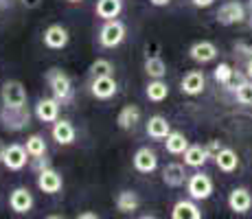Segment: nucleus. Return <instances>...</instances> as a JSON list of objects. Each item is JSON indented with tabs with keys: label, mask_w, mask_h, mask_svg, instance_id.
<instances>
[{
	"label": "nucleus",
	"mask_w": 252,
	"mask_h": 219,
	"mask_svg": "<svg viewBox=\"0 0 252 219\" xmlns=\"http://www.w3.org/2000/svg\"><path fill=\"white\" fill-rule=\"evenodd\" d=\"M46 81H48V88H51L53 96H55L60 103H70L72 101V81L64 70L51 68V70L46 72Z\"/></svg>",
	"instance_id": "obj_1"
},
{
	"label": "nucleus",
	"mask_w": 252,
	"mask_h": 219,
	"mask_svg": "<svg viewBox=\"0 0 252 219\" xmlns=\"http://www.w3.org/2000/svg\"><path fill=\"white\" fill-rule=\"evenodd\" d=\"M125 35H127V29L121 20H116V18L114 20H105L103 27L99 29V44L103 48H116L123 44Z\"/></svg>",
	"instance_id": "obj_2"
},
{
	"label": "nucleus",
	"mask_w": 252,
	"mask_h": 219,
	"mask_svg": "<svg viewBox=\"0 0 252 219\" xmlns=\"http://www.w3.org/2000/svg\"><path fill=\"white\" fill-rule=\"evenodd\" d=\"M215 18H217V22L224 24V27L241 24V22H246V18H248V7H246L244 2H239V0H228V2H224L220 9H217Z\"/></svg>",
	"instance_id": "obj_3"
},
{
	"label": "nucleus",
	"mask_w": 252,
	"mask_h": 219,
	"mask_svg": "<svg viewBox=\"0 0 252 219\" xmlns=\"http://www.w3.org/2000/svg\"><path fill=\"white\" fill-rule=\"evenodd\" d=\"M213 188H215V184H213L211 175H206L202 171L189 175V180H187V193H189V197L195 199V202L208 199L213 195Z\"/></svg>",
	"instance_id": "obj_4"
},
{
	"label": "nucleus",
	"mask_w": 252,
	"mask_h": 219,
	"mask_svg": "<svg viewBox=\"0 0 252 219\" xmlns=\"http://www.w3.org/2000/svg\"><path fill=\"white\" fill-rule=\"evenodd\" d=\"M29 121H31V112L27 110V105H22V108H4L2 105V110H0V123L9 131L24 129Z\"/></svg>",
	"instance_id": "obj_5"
},
{
	"label": "nucleus",
	"mask_w": 252,
	"mask_h": 219,
	"mask_svg": "<svg viewBox=\"0 0 252 219\" xmlns=\"http://www.w3.org/2000/svg\"><path fill=\"white\" fill-rule=\"evenodd\" d=\"M0 99H2L4 108H22V105H27V90L16 79L4 81L0 88Z\"/></svg>",
	"instance_id": "obj_6"
},
{
	"label": "nucleus",
	"mask_w": 252,
	"mask_h": 219,
	"mask_svg": "<svg viewBox=\"0 0 252 219\" xmlns=\"http://www.w3.org/2000/svg\"><path fill=\"white\" fill-rule=\"evenodd\" d=\"M116 90H119V86H116V79L112 75L92 77V81H90V94L94 96V99H99V101L112 99V96L116 94Z\"/></svg>",
	"instance_id": "obj_7"
},
{
	"label": "nucleus",
	"mask_w": 252,
	"mask_h": 219,
	"mask_svg": "<svg viewBox=\"0 0 252 219\" xmlns=\"http://www.w3.org/2000/svg\"><path fill=\"white\" fill-rule=\"evenodd\" d=\"M217 55H220L217 46L208 40H200V42L191 44V48H189V57L195 64H211V62L217 60Z\"/></svg>",
	"instance_id": "obj_8"
},
{
	"label": "nucleus",
	"mask_w": 252,
	"mask_h": 219,
	"mask_svg": "<svg viewBox=\"0 0 252 219\" xmlns=\"http://www.w3.org/2000/svg\"><path fill=\"white\" fill-rule=\"evenodd\" d=\"M42 40H44L46 48H51V51H60V48L68 46L70 35H68V29L66 27H62V24H51V27L44 31Z\"/></svg>",
	"instance_id": "obj_9"
},
{
	"label": "nucleus",
	"mask_w": 252,
	"mask_h": 219,
	"mask_svg": "<svg viewBox=\"0 0 252 219\" xmlns=\"http://www.w3.org/2000/svg\"><path fill=\"white\" fill-rule=\"evenodd\" d=\"M33 204H35V199H33V193L29 191L27 187L13 188L11 195H9V208H11L13 213H18V215L29 213L33 208Z\"/></svg>",
	"instance_id": "obj_10"
},
{
	"label": "nucleus",
	"mask_w": 252,
	"mask_h": 219,
	"mask_svg": "<svg viewBox=\"0 0 252 219\" xmlns=\"http://www.w3.org/2000/svg\"><path fill=\"white\" fill-rule=\"evenodd\" d=\"M60 108H62V103L55 96H42L35 105L37 121H42V123H55L60 119Z\"/></svg>",
	"instance_id": "obj_11"
},
{
	"label": "nucleus",
	"mask_w": 252,
	"mask_h": 219,
	"mask_svg": "<svg viewBox=\"0 0 252 219\" xmlns=\"http://www.w3.org/2000/svg\"><path fill=\"white\" fill-rule=\"evenodd\" d=\"M27 147L24 145H9L4 149V156H2V164L9 169V171H20V169L27 167Z\"/></svg>",
	"instance_id": "obj_12"
},
{
	"label": "nucleus",
	"mask_w": 252,
	"mask_h": 219,
	"mask_svg": "<svg viewBox=\"0 0 252 219\" xmlns=\"http://www.w3.org/2000/svg\"><path fill=\"white\" fill-rule=\"evenodd\" d=\"M62 184H64V180H62V175L57 173L55 169L46 167L44 171L37 173V188H40L42 193H46V195H55V193H60Z\"/></svg>",
	"instance_id": "obj_13"
},
{
	"label": "nucleus",
	"mask_w": 252,
	"mask_h": 219,
	"mask_svg": "<svg viewBox=\"0 0 252 219\" xmlns=\"http://www.w3.org/2000/svg\"><path fill=\"white\" fill-rule=\"evenodd\" d=\"M206 88V77L202 70H189L187 75L182 77L180 81V90L182 94H189V96H197L202 94Z\"/></svg>",
	"instance_id": "obj_14"
},
{
	"label": "nucleus",
	"mask_w": 252,
	"mask_h": 219,
	"mask_svg": "<svg viewBox=\"0 0 252 219\" xmlns=\"http://www.w3.org/2000/svg\"><path fill=\"white\" fill-rule=\"evenodd\" d=\"M51 136L57 145H72L75 138H77V129L68 119H57L55 123H53Z\"/></svg>",
	"instance_id": "obj_15"
},
{
	"label": "nucleus",
	"mask_w": 252,
	"mask_h": 219,
	"mask_svg": "<svg viewBox=\"0 0 252 219\" xmlns=\"http://www.w3.org/2000/svg\"><path fill=\"white\" fill-rule=\"evenodd\" d=\"M132 162H134V169H136L138 173H152V171H156V167H158V156L154 149L140 147L138 152L134 154Z\"/></svg>",
	"instance_id": "obj_16"
},
{
	"label": "nucleus",
	"mask_w": 252,
	"mask_h": 219,
	"mask_svg": "<svg viewBox=\"0 0 252 219\" xmlns=\"http://www.w3.org/2000/svg\"><path fill=\"white\" fill-rule=\"evenodd\" d=\"M189 175L184 171V164L180 162H169L167 167L162 169V182L167 184L169 188H180L187 184Z\"/></svg>",
	"instance_id": "obj_17"
},
{
	"label": "nucleus",
	"mask_w": 252,
	"mask_h": 219,
	"mask_svg": "<svg viewBox=\"0 0 252 219\" xmlns=\"http://www.w3.org/2000/svg\"><path fill=\"white\" fill-rule=\"evenodd\" d=\"M228 206L232 213H239V215H244V213H248L252 208V195L248 188L244 187H237L230 191L228 195Z\"/></svg>",
	"instance_id": "obj_18"
},
{
	"label": "nucleus",
	"mask_w": 252,
	"mask_h": 219,
	"mask_svg": "<svg viewBox=\"0 0 252 219\" xmlns=\"http://www.w3.org/2000/svg\"><path fill=\"white\" fill-rule=\"evenodd\" d=\"M145 129H147V136H149V138H154V140H162V138H167V136L171 134V123L167 121V116H162V114H154L152 119L147 121Z\"/></svg>",
	"instance_id": "obj_19"
},
{
	"label": "nucleus",
	"mask_w": 252,
	"mask_h": 219,
	"mask_svg": "<svg viewBox=\"0 0 252 219\" xmlns=\"http://www.w3.org/2000/svg\"><path fill=\"white\" fill-rule=\"evenodd\" d=\"M173 219H202V211L195 204V199H180L171 208Z\"/></svg>",
	"instance_id": "obj_20"
},
{
	"label": "nucleus",
	"mask_w": 252,
	"mask_h": 219,
	"mask_svg": "<svg viewBox=\"0 0 252 219\" xmlns=\"http://www.w3.org/2000/svg\"><path fill=\"white\" fill-rule=\"evenodd\" d=\"M213 160H215V167L224 173H235L237 167H239V156H237V152L230 147H221L220 154H217Z\"/></svg>",
	"instance_id": "obj_21"
},
{
	"label": "nucleus",
	"mask_w": 252,
	"mask_h": 219,
	"mask_svg": "<svg viewBox=\"0 0 252 219\" xmlns=\"http://www.w3.org/2000/svg\"><path fill=\"white\" fill-rule=\"evenodd\" d=\"M94 13L101 20H114L123 13V0H96Z\"/></svg>",
	"instance_id": "obj_22"
},
{
	"label": "nucleus",
	"mask_w": 252,
	"mask_h": 219,
	"mask_svg": "<svg viewBox=\"0 0 252 219\" xmlns=\"http://www.w3.org/2000/svg\"><path fill=\"white\" fill-rule=\"evenodd\" d=\"M138 121H140L138 105H123L119 116H116V125H119L121 129H134L138 125Z\"/></svg>",
	"instance_id": "obj_23"
},
{
	"label": "nucleus",
	"mask_w": 252,
	"mask_h": 219,
	"mask_svg": "<svg viewBox=\"0 0 252 219\" xmlns=\"http://www.w3.org/2000/svg\"><path fill=\"white\" fill-rule=\"evenodd\" d=\"M182 156H184V164H187V167H193V169L204 167L206 160H208V152H206V147H202V145H189L187 152Z\"/></svg>",
	"instance_id": "obj_24"
},
{
	"label": "nucleus",
	"mask_w": 252,
	"mask_h": 219,
	"mask_svg": "<svg viewBox=\"0 0 252 219\" xmlns=\"http://www.w3.org/2000/svg\"><path fill=\"white\" fill-rule=\"evenodd\" d=\"M187 147H189V138L182 134V131H173L171 129V134L167 136V140H164V149H167L171 156H180L187 152Z\"/></svg>",
	"instance_id": "obj_25"
},
{
	"label": "nucleus",
	"mask_w": 252,
	"mask_h": 219,
	"mask_svg": "<svg viewBox=\"0 0 252 219\" xmlns=\"http://www.w3.org/2000/svg\"><path fill=\"white\" fill-rule=\"evenodd\" d=\"M145 72H147L152 79H162V77L167 75V64H164V60L158 53L147 55V60H145Z\"/></svg>",
	"instance_id": "obj_26"
},
{
	"label": "nucleus",
	"mask_w": 252,
	"mask_h": 219,
	"mask_svg": "<svg viewBox=\"0 0 252 219\" xmlns=\"http://www.w3.org/2000/svg\"><path fill=\"white\" fill-rule=\"evenodd\" d=\"M145 94H147V99L154 101V103H162V101L169 96V86L164 84L162 79H152L147 84V90H145Z\"/></svg>",
	"instance_id": "obj_27"
},
{
	"label": "nucleus",
	"mask_w": 252,
	"mask_h": 219,
	"mask_svg": "<svg viewBox=\"0 0 252 219\" xmlns=\"http://www.w3.org/2000/svg\"><path fill=\"white\" fill-rule=\"evenodd\" d=\"M138 206H140V199L134 191H121L116 195V208L121 213H134L138 211Z\"/></svg>",
	"instance_id": "obj_28"
},
{
	"label": "nucleus",
	"mask_w": 252,
	"mask_h": 219,
	"mask_svg": "<svg viewBox=\"0 0 252 219\" xmlns=\"http://www.w3.org/2000/svg\"><path fill=\"white\" fill-rule=\"evenodd\" d=\"M213 79H215L220 86H226V88L232 90V84H235V70H232L230 64L221 62V64H217L215 70H213Z\"/></svg>",
	"instance_id": "obj_29"
},
{
	"label": "nucleus",
	"mask_w": 252,
	"mask_h": 219,
	"mask_svg": "<svg viewBox=\"0 0 252 219\" xmlns=\"http://www.w3.org/2000/svg\"><path fill=\"white\" fill-rule=\"evenodd\" d=\"M27 154H29V158H40V156H46V140H44V136H40V134H33V136H29L27 138Z\"/></svg>",
	"instance_id": "obj_30"
},
{
	"label": "nucleus",
	"mask_w": 252,
	"mask_h": 219,
	"mask_svg": "<svg viewBox=\"0 0 252 219\" xmlns=\"http://www.w3.org/2000/svg\"><path fill=\"white\" fill-rule=\"evenodd\" d=\"M235 99L241 105H252V79L250 77H246L244 81H239L235 86Z\"/></svg>",
	"instance_id": "obj_31"
},
{
	"label": "nucleus",
	"mask_w": 252,
	"mask_h": 219,
	"mask_svg": "<svg viewBox=\"0 0 252 219\" xmlns=\"http://www.w3.org/2000/svg\"><path fill=\"white\" fill-rule=\"evenodd\" d=\"M108 75H114V64L105 57H99L90 64V77H108Z\"/></svg>",
	"instance_id": "obj_32"
},
{
	"label": "nucleus",
	"mask_w": 252,
	"mask_h": 219,
	"mask_svg": "<svg viewBox=\"0 0 252 219\" xmlns=\"http://www.w3.org/2000/svg\"><path fill=\"white\" fill-rule=\"evenodd\" d=\"M224 147V145L220 143V140H211V143L206 145V152H208V158H215L217 154H220V149Z\"/></svg>",
	"instance_id": "obj_33"
},
{
	"label": "nucleus",
	"mask_w": 252,
	"mask_h": 219,
	"mask_svg": "<svg viewBox=\"0 0 252 219\" xmlns=\"http://www.w3.org/2000/svg\"><path fill=\"white\" fill-rule=\"evenodd\" d=\"M46 167H51V164H48V158H46V156H40V158H33V169H35L37 173L44 171Z\"/></svg>",
	"instance_id": "obj_34"
},
{
	"label": "nucleus",
	"mask_w": 252,
	"mask_h": 219,
	"mask_svg": "<svg viewBox=\"0 0 252 219\" xmlns=\"http://www.w3.org/2000/svg\"><path fill=\"white\" fill-rule=\"evenodd\" d=\"M235 51L241 53V55H252V42H237L235 44Z\"/></svg>",
	"instance_id": "obj_35"
},
{
	"label": "nucleus",
	"mask_w": 252,
	"mask_h": 219,
	"mask_svg": "<svg viewBox=\"0 0 252 219\" xmlns=\"http://www.w3.org/2000/svg\"><path fill=\"white\" fill-rule=\"evenodd\" d=\"M191 2H193V7H197V9H208L215 0H191Z\"/></svg>",
	"instance_id": "obj_36"
},
{
	"label": "nucleus",
	"mask_w": 252,
	"mask_h": 219,
	"mask_svg": "<svg viewBox=\"0 0 252 219\" xmlns=\"http://www.w3.org/2000/svg\"><path fill=\"white\" fill-rule=\"evenodd\" d=\"M40 2H42V0H22V4H24L27 9H35V7H40Z\"/></svg>",
	"instance_id": "obj_37"
},
{
	"label": "nucleus",
	"mask_w": 252,
	"mask_h": 219,
	"mask_svg": "<svg viewBox=\"0 0 252 219\" xmlns=\"http://www.w3.org/2000/svg\"><path fill=\"white\" fill-rule=\"evenodd\" d=\"M149 2H152L154 7H167V4L171 2V0H149Z\"/></svg>",
	"instance_id": "obj_38"
},
{
	"label": "nucleus",
	"mask_w": 252,
	"mask_h": 219,
	"mask_svg": "<svg viewBox=\"0 0 252 219\" xmlns=\"http://www.w3.org/2000/svg\"><path fill=\"white\" fill-rule=\"evenodd\" d=\"M246 75H248L250 79H252V55L248 57V64H246Z\"/></svg>",
	"instance_id": "obj_39"
},
{
	"label": "nucleus",
	"mask_w": 252,
	"mask_h": 219,
	"mask_svg": "<svg viewBox=\"0 0 252 219\" xmlns=\"http://www.w3.org/2000/svg\"><path fill=\"white\" fill-rule=\"evenodd\" d=\"M99 215H96V213H81L79 215V219H96Z\"/></svg>",
	"instance_id": "obj_40"
},
{
	"label": "nucleus",
	"mask_w": 252,
	"mask_h": 219,
	"mask_svg": "<svg viewBox=\"0 0 252 219\" xmlns=\"http://www.w3.org/2000/svg\"><path fill=\"white\" fill-rule=\"evenodd\" d=\"M4 149H7V145L0 140V162H2V156H4Z\"/></svg>",
	"instance_id": "obj_41"
},
{
	"label": "nucleus",
	"mask_w": 252,
	"mask_h": 219,
	"mask_svg": "<svg viewBox=\"0 0 252 219\" xmlns=\"http://www.w3.org/2000/svg\"><path fill=\"white\" fill-rule=\"evenodd\" d=\"M246 7H248V13H252V0H248V4H246Z\"/></svg>",
	"instance_id": "obj_42"
},
{
	"label": "nucleus",
	"mask_w": 252,
	"mask_h": 219,
	"mask_svg": "<svg viewBox=\"0 0 252 219\" xmlns=\"http://www.w3.org/2000/svg\"><path fill=\"white\" fill-rule=\"evenodd\" d=\"M248 27L252 29V13H248Z\"/></svg>",
	"instance_id": "obj_43"
},
{
	"label": "nucleus",
	"mask_w": 252,
	"mask_h": 219,
	"mask_svg": "<svg viewBox=\"0 0 252 219\" xmlns=\"http://www.w3.org/2000/svg\"><path fill=\"white\" fill-rule=\"evenodd\" d=\"M66 2H72V4H75V2H81V0H66Z\"/></svg>",
	"instance_id": "obj_44"
},
{
	"label": "nucleus",
	"mask_w": 252,
	"mask_h": 219,
	"mask_svg": "<svg viewBox=\"0 0 252 219\" xmlns=\"http://www.w3.org/2000/svg\"><path fill=\"white\" fill-rule=\"evenodd\" d=\"M0 2H2V0H0Z\"/></svg>",
	"instance_id": "obj_45"
}]
</instances>
